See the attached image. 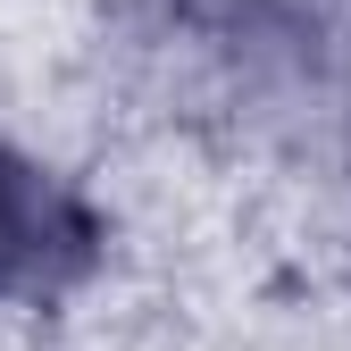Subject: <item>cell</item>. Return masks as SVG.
I'll return each instance as SVG.
<instances>
[{
	"instance_id": "1",
	"label": "cell",
	"mask_w": 351,
	"mask_h": 351,
	"mask_svg": "<svg viewBox=\"0 0 351 351\" xmlns=\"http://www.w3.org/2000/svg\"><path fill=\"white\" fill-rule=\"evenodd\" d=\"M101 251H109L101 209L59 167L0 143V301H25V310L67 301L75 285H93Z\"/></svg>"
}]
</instances>
